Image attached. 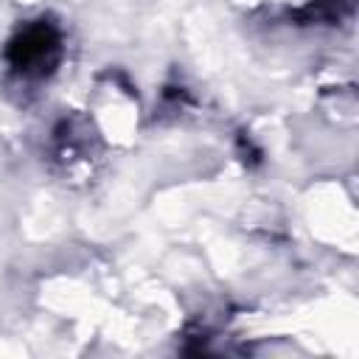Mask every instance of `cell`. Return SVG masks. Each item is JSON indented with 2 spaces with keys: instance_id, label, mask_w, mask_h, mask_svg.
I'll return each mask as SVG.
<instances>
[{
  "instance_id": "6da1fadb",
  "label": "cell",
  "mask_w": 359,
  "mask_h": 359,
  "mask_svg": "<svg viewBox=\"0 0 359 359\" xmlns=\"http://www.w3.org/2000/svg\"><path fill=\"white\" fill-rule=\"evenodd\" d=\"M3 56L11 73L25 81L50 79L65 56V34L56 20L36 17L14 31Z\"/></svg>"
}]
</instances>
